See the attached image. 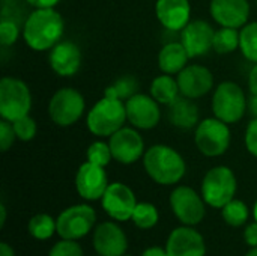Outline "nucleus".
I'll return each instance as SVG.
<instances>
[{
  "label": "nucleus",
  "mask_w": 257,
  "mask_h": 256,
  "mask_svg": "<svg viewBox=\"0 0 257 256\" xmlns=\"http://www.w3.org/2000/svg\"><path fill=\"white\" fill-rule=\"evenodd\" d=\"M236 177L227 166H215L205 175L202 181V198L214 208H223L236 193Z\"/></svg>",
  "instance_id": "nucleus-6"
},
{
  "label": "nucleus",
  "mask_w": 257,
  "mask_h": 256,
  "mask_svg": "<svg viewBox=\"0 0 257 256\" xmlns=\"http://www.w3.org/2000/svg\"><path fill=\"white\" fill-rule=\"evenodd\" d=\"M239 50L247 60L257 63V21L247 23L241 29Z\"/></svg>",
  "instance_id": "nucleus-26"
},
{
  "label": "nucleus",
  "mask_w": 257,
  "mask_h": 256,
  "mask_svg": "<svg viewBox=\"0 0 257 256\" xmlns=\"http://www.w3.org/2000/svg\"><path fill=\"white\" fill-rule=\"evenodd\" d=\"M143 166L148 175L161 186H173L179 183L187 172V164L182 155L176 149L161 143L146 149Z\"/></svg>",
  "instance_id": "nucleus-2"
},
{
  "label": "nucleus",
  "mask_w": 257,
  "mask_h": 256,
  "mask_svg": "<svg viewBox=\"0 0 257 256\" xmlns=\"http://www.w3.org/2000/svg\"><path fill=\"white\" fill-rule=\"evenodd\" d=\"M169 256H205L206 247L203 237L190 226L176 228L166 244Z\"/></svg>",
  "instance_id": "nucleus-20"
},
{
  "label": "nucleus",
  "mask_w": 257,
  "mask_h": 256,
  "mask_svg": "<svg viewBox=\"0 0 257 256\" xmlns=\"http://www.w3.org/2000/svg\"><path fill=\"white\" fill-rule=\"evenodd\" d=\"M209 12L220 27L242 29L250 18L248 0H211Z\"/></svg>",
  "instance_id": "nucleus-17"
},
{
  "label": "nucleus",
  "mask_w": 257,
  "mask_h": 256,
  "mask_svg": "<svg viewBox=\"0 0 257 256\" xmlns=\"http://www.w3.org/2000/svg\"><path fill=\"white\" fill-rule=\"evenodd\" d=\"M26 2L35 9H47V8H54L60 0H26Z\"/></svg>",
  "instance_id": "nucleus-38"
},
{
  "label": "nucleus",
  "mask_w": 257,
  "mask_h": 256,
  "mask_svg": "<svg viewBox=\"0 0 257 256\" xmlns=\"http://www.w3.org/2000/svg\"><path fill=\"white\" fill-rule=\"evenodd\" d=\"M253 216H254V220L257 222V201L256 204H254V208H253Z\"/></svg>",
  "instance_id": "nucleus-45"
},
{
  "label": "nucleus",
  "mask_w": 257,
  "mask_h": 256,
  "mask_svg": "<svg viewBox=\"0 0 257 256\" xmlns=\"http://www.w3.org/2000/svg\"><path fill=\"white\" fill-rule=\"evenodd\" d=\"M93 247L101 256H123L128 247L125 232L116 223L105 222L93 232Z\"/></svg>",
  "instance_id": "nucleus-19"
},
{
  "label": "nucleus",
  "mask_w": 257,
  "mask_h": 256,
  "mask_svg": "<svg viewBox=\"0 0 257 256\" xmlns=\"http://www.w3.org/2000/svg\"><path fill=\"white\" fill-rule=\"evenodd\" d=\"M155 14L166 29L181 32L191 21V3L190 0H157Z\"/></svg>",
  "instance_id": "nucleus-21"
},
{
  "label": "nucleus",
  "mask_w": 257,
  "mask_h": 256,
  "mask_svg": "<svg viewBox=\"0 0 257 256\" xmlns=\"http://www.w3.org/2000/svg\"><path fill=\"white\" fill-rule=\"evenodd\" d=\"M101 201L105 213L119 222H126L133 219V213L137 207L134 192L122 183L108 184Z\"/></svg>",
  "instance_id": "nucleus-13"
},
{
  "label": "nucleus",
  "mask_w": 257,
  "mask_h": 256,
  "mask_svg": "<svg viewBox=\"0 0 257 256\" xmlns=\"http://www.w3.org/2000/svg\"><path fill=\"white\" fill-rule=\"evenodd\" d=\"M95 222L96 214L90 205H74L62 211L57 217V234L65 240H80L92 231Z\"/></svg>",
  "instance_id": "nucleus-9"
},
{
  "label": "nucleus",
  "mask_w": 257,
  "mask_h": 256,
  "mask_svg": "<svg viewBox=\"0 0 257 256\" xmlns=\"http://www.w3.org/2000/svg\"><path fill=\"white\" fill-rule=\"evenodd\" d=\"M125 103L117 98L102 97L92 106L86 116L89 131L96 137H111L126 122Z\"/></svg>",
  "instance_id": "nucleus-3"
},
{
  "label": "nucleus",
  "mask_w": 257,
  "mask_h": 256,
  "mask_svg": "<svg viewBox=\"0 0 257 256\" xmlns=\"http://www.w3.org/2000/svg\"><path fill=\"white\" fill-rule=\"evenodd\" d=\"M15 139H17V136H15L14 127H12V122L2 119L0 121V149L3 152H6L14 145Z\"/></svg>",
  "instance_id": "nucleus-35"
},
{
  "label": "nucleus",
  "mask_w": 257,
  "mask_h": 256,
  "mask_svg": "<svg viewBox=\"0 0 257 256\" xmlns=\"http://www.w3.org/2000/svg\"><path fill=\"white\" fill-rule=\"evenodd\" d=\"M244 238L245 243L251 247H257V222L248 225L244 231Z\"/></svg>",
  "instance_id": "nucleus-37"
},
{
  "label": "nucleus",
  "mask_w": 257,
  "mask_h": 256,
  "mask_svg": "<svg viewBox=\"0 0 257 256\" xmlns=\"http://www.w3.org/2000/svg\"><path fill=\"white\" fill-rule=\"evenodd\" d=\"M176 80L181 95L191 100L205 97L214 88V75L211 69L199 63L187 65L179 74H176Z\"/></svg>",
  "instance_id": "nucleus-14"
},
{
  "label": "nucleus",
  "mask_w": 257,
  "mask_h": 256,
  "mask_svg": "<svg viewBox=\"0 0 257 256\" xmlns=\"http://www.w3.org/2000/svg\"><path fill=\"white\" fill-rule=\"evenodd\" d=\"M12 127H14L17 139L21 140V142H29V140L35 139L36 131H38V125H36L35 119L32 116H29V115L14 121Z\"/></svg>",
  "instance_id": "nucleus-32"
},
{
  "label": "nucleus",
  "mask_w": 257,
  "mask_h": 256,
  "mask_svg": "<svg viewBox=\"0 0 257 256\" xmlns=\"http://www.w3.org/2000/svg\"><path fill=\"white\" fill-rule=\"evenodd\" d=\"M29 232L36 240H48L57 232V225L48 214H36L29 222Z\"/></svg>",
  "instance_id": "nucleus-28"
},
{
  "label": "nucleus",
  "mask_w": 257,
  "mask_h": 256,
  "mask_svg": "<svg viewBox=\"0 0 257 256\" xmlns=\"http://www.w3.org/2000/svg\"><path fill=\"white\" fill-rule=\"evenodd\" d=\"M0 256H15L14 249L6 244V243H0Z\"/></svg>",
  "instance_id": "nucleus-42"
},
{
  "label": "nucleus",
  "mask_w": 257,
  "mask_h": 256,
  "mask_svg": "<svg viewBox=\"0 0 257 256\" xmlns=\"http://www.w3.org/2000/svg\"><path fill=\"white\" fill-rule=\"evenodd\" d=\"M98 256H101V255H98Z\"/></svg>",
  "instance_id": "nucleus-46"
},
{
  "label": "nucleus",
  "mask_w": 257,
  "mask_h": 256,
  "mask_svg": "<svg viewBox=\"0 0 257 256\" xmlns=\"http://www.w3.org/2000/svg\"><path fill=\"white\" fill-rule=\"evenodd\" d=\"M190 54L182 42H169L158 53V66L164 74H179L190 60Z\"/></svg>",
  "instance_id": "nucleus-22"
},
{
  "label": "nucleus",
  "mask_w": 257,
  "mask_h": 256,
  "mask_svg": "<svg viewBox=\"0 0 257 256\" xmlns=\"http://www.w3.org/2000/svg\"><path fill=\"white\" fill-rule=\"evenodd\" d=\"M214 50L218 54H229L239 50V29L220 27L215 30Z\"/></svg>",
  "instance_id": "nucleus-25"
},
{
  "label": "nucleus",
  "mask_w": 257,
  "mask_h": 256,
  "mask_svg": "<svg viewBox=\"0 0 257 256\" xmlns=\"http://www.w3.org/2000/svg\"><path fill=\"white\" fill-rule=\"evenodd\" d=\"M123 256H125V255H123Z\"/></svg>",
  "instance_id": "nucleus-47"
},
{
  "label": "nucleus",
  "mask_w": 257,
  "mask_h": 256,
  "mask_svg": "<svg viewBox=\"0 0 257 256\" xmlns=\"http://www.w3.org/2000/svg\"><path fill=\"white\" fill-rule=\"evenodd\" d=\"M48 256H83V250H81L80 244L75 243V240L62 238V241H59L53 246Z\"/></svg>",
  "instance_id": "nucleus-34"
},
{
  "label": "nucleus",
  "mask_w": 257,
  "mask_h": 256,
  "mask_svg": "<svg viewBox=\"0 0 257 256\" xmlns=\"http://www.w3.org/2000/svg\"><path fill=\"white\" fill-rule=\"evenodd\" d=\"M205 199L200 198L191 187L181 186L176 187L170 195V205L184 225H197L205 217Z\"/></svg>",
  "instance_id": "nucleus-11"
},
{
  "label": "nucleus",
  "mask_w": 257,
  "mask_h": 256,
  "mask_svg": "<svg viewBox=\"0 0 257 256\" xmlns=\"http://www.w3.org/2000/svg\"><path fill=\"white\" fill-rule=\"evenodd\" d=\"M63 32L65 21L54 8L35 9L24 21L23 38L32 50L45 51L60 42Z\"/></svg>",
  "instance_id": "nucleus-1"
},
{
  "label": "nucleus",
  "mask_w": 257,
  "mask_h": 256,
  "mask_svg": "<svg viewBox=\"0 0 257 256\" xmlns=\"http://www.w3.org/2000/svg\"><path fill=\"white\" fill-rule=\"evenodd\" d=\"M126 119L139 130H152L160 124L161 110L160 103L146 94H136L125 101Z\"/></svg>",
  "instance_id": "nucleus-10"
},
{
  "label": "nucleus",
  "mask_w": 257,
  "mask_h": 256,
  "mask_svg": "<svg viewBox=\"0 0 257 256\" xmlns=\"http://www.w3.org/2000/svg\"><path fill=\"white\" fill-rule=\"evenodd\" d=\"M142 256H169L167 255V250L166 249H161V247H149L148 250L143 252Z\"/></svg>",
  "instance_id": "nucleus-41"
},
{
  "label": "nucleus",
  "mask_w": 257,
  "mask_h": 256,
  "mask_svg": "<svg viewBox=\"0 0 257 256\" xmlns=\"http://www.w3.org/2000/svg\"><path fill=\"white\" fill-rule=\"evenodd\" d=\"M75 187L78 195L86 201L101 199L108 187L105 167L90 161L83 163L75 175Z\"/></svg>",
  "instance_id": "nucleus-15"
},
{
  "label": "nucleus",
  "mask_w": 257,
  "mask_h": 256,
  "mask_svg": "<svg viewBox=\"0 0 257 256\" xmlns=\"http://www.w3.org/2000/svg\"><path fill=\"white\" fill-rule=\"evenodd\" d=\"M81 50L72 41H60L51 50L48 62L51 69L60 77H72L81 68Z\"/></svg>",
  "instance_id": "nucleus-18"
},
{
  "label": "nucleus",
  "mask_w": 257,
  "mask_h": 256,
  "mask_svg": "<svg viewBox=\"0 0 257 256\" xmlns=\"http://www.w3.org/2000/svg\"><path fill=\"white\" fill-rule=\"evenodd\" d=\"M248 89L251 95H257V63H254L248 74Z\"/></svg>",
  "instance_id": "nucleus-39"
},
{
  "label": "nucleus",
  "mask_w": 257,
  "mask_h": 256,
  "mask_svg": "<svg viewBox=\"0 0 257 256\" xmlns=\"http://www.w3.org/2000/svg\"><path fill=\"white\" fill-rule=\"evenodd\" d=\"M113 160L122 164H133L145 155V140L134 128L122 127L108 140Z\"/></svg>",
  "instance_id": "nucleus-12"
},
{
  "label": "nucleus",
  "mask_w": 257,
  "mask_h": 256,
  "mask_svg": "<svg viewBox=\"0 0 257 256\" xmlns=\"http://www.w3.org/2000/svg\"><path fill=\"white\" fill-rule=\"evenodd\" d=\"M245 146L247 151L257 158V118H254L245 130Z\"/></svg>",
  "instance_id": "nucleus-36"
},
{
  "label": "nucleus",
  "mask_w": 257,
  "mask_h": 256,
  "mask_svg": "<svg viewBox=\"0 0 257 256\" xmlns=\"http://www.w3.org/2000/svg\"><path fill=\"white\" fill-rule=\"evenodd\" d=\"M151 95L164 106H170L181 97L178 80L170 74H161L151 83Z\"/></svg>",
  "instance_id": "nucleus-24"
},
{
  "label": "nucleus",
  "mask_w": 257,
  "mask_h": 256,
  "mask_svg": "<svg viewBox=\"0 0 257 256\" xmlns=\"http://www.w3.org/2000/svg\"><path fill=\"white\" fill-rule=\"evenodd\" d=\"M223 219L227 225L238 228L242 226L247 220H248V207L245 205V202L238 201V199H232L229 204H226L223 208Z\"/></svg>",
  "instance_id": "nucleus-29"
},
{
  "label": "nucleus",
  "mask_w": 257,
  "mask_h": 256,
  "mask_svg": "<svg viewBox=\"0 0 257 256\" xmlns=\"http://www.w3.org/2000/svg\"><path fill=\"white\" fill-rule=\"evenodd\" d=\"M84 97L72 88H62L54 92L48 103V116L59 127H71L84 113Z\"/></svg>",
  "instance_id": "nucleus-8"
},
{
  "label": "nucleus",
  "mask_w": 257,
  "mask_h": 256,
  "mask_svg": "<svg viewBox=\"0 0 257 256\" xmlns=\"http://www.w3.org/2000/svg\"><path fill=\"white\" fill-rule=\"evenodd\" d=\"M169 107V118L175 127L181 130H191L199 125V107L191 98L179 97Z\"/></svg>",
  "instance_id": "nucleus-23"
},
{
  "label": "nucleus",
  "mask_w": 257,
  "mask_h": 256,
  "mask_svg": "<svg viewBox=\"0 0 257 256\" xmlns=\"http://www.w3.org/2000/svg\"><path fill=\"white\" fill-rule=\"evenodd\" d=\"M247 110L253 116V119L257 118V95H251L247 101Z\"/></svg>",
  "instance_id": "nucleus-40"
},
{
  "label": "nucleus",
  "mask_w": 257,
  "mask_h": 256,
  "mask_svg": "<svg viewBox=\"0 0 257 256\" xmlns=\"http://www.w3.org/2000/svg\"><path fill=\"white\" fill-rule=\"evenodd\" d=\"M214 27L203 20L190 21L181 30V42L188 51L190 57H200L214 50Z\"/></svg>",
  "instance_id": "nucleus-16"
},
{
  "label": "nucleus",
  "mask_w": 257,
  "mask_h": 256,
  "mask_svg": "<svg viewBox=\"0 0 257 256\" xmlns=\"http://www.w3.org/2000/svg\"><path fill=\"white\" fill-rule=\"evenodd\" d=\"M133 222L140 229H151L158 223V210L155 205L142 202L137 204L134 213H133Z\"/></svg>",
  "instance_id": "nucleus-30"
},
{
  "label": "nucleus",
  "mask_w": 257,
  "mask_h": 256,
  "mask_svg": "<svg viewBox=\"0 0 257 256\" xmlns=\"http://www.w3.org/2000/svg\"><path fill=\"white\" fill-rule=\"evenodd\" d=\"M86 157H87V161L95 163L102 167H105L113 160L110 145L102 140H96V142L90 143V146L86 151Z\"/></svg>",
  "instance_id": "nucleus-31"
},
{
  "label": "nucleus",
  "mask_w": 257,
  "mask_h": 256,
  "mask_svg": "<svg viewBox=\"0 0 257 256\" xmlns=\"http://www.w3.org/2000/svg\"><path fill=\"white\" fill-rule=\"evenodd\" d=\"M139 89V83L134 77L131 75H125L117 78L113 84L107 86L104 91V97H110V98H117V100H128L133 95L137 94Z\"/></svg>",
  "instance_id": "nucleus-27"
},
{
  "label": "nucleus",
  "mask_w": 257,
  "mask_h": 256,
  "mask_svg": "<svg viewBox=\"0 0 257 256\" xmlns=\"http://www.w3.org/2000/svg\"><path fill=\"white\" fill-rule=\"evenodd\" d=\"M245 256H257V247H253V249H251V250H250V252H248Z\"/></svg>",
  "instance_id": "nucleus-44"
},
{
  "label": "nucleus",
  "mask_w": 257,
  "mask_h": 256,
  "mask_svg": "<svg viewBox=\"0 0 257 256\" xmlns=\"http://www.w3.org/2000/svg\"><path fill=\"white\" fill-rule=\"evenodd\" d=\"M20 36V27L14 20L3 18L0 23V44L3 47H9L17 42Z\"/></svg>",
  "instance_id": "nucleus-33"
},
{
  "label": "nucleus",
  "mask_w": 257,
  "mask_h": 256,
  "mask_svg": "<svg viewBox=\"0 0 257 256\" xmlns=\"http://www.w3.org/2000/svg\"><path fill=\"white\" fill-rule=\"evenodd\" d=\"M5 222H6V208H5V205L2 204V205H0V228L5 226Z\"/></svg>",
  "instance_id": "nucleus-43"
},
{
  "label": "nucleus",
  "mask_w": 257,
  "mask_h": 256,
  "mask_svg": "<svg viewBox=\"0 0 257 256\" xmlns=\"http://www.w3.org/2000/svg\"><path fill=\"white\" fill-rule=\"evenodd\" d=\"M232 140V133L229 124L218 118H206L199 122L194 133V142L197 149L206 157L223 155Z\"/></svg>",
  "instance_id": "nucleus-7"
},
{
  "label": "nucleus",
  "mask_w": 257,
  "mask_h": 256,
  "mask_svg": "<svg viewBox=\"0 0 257 256\" xmlns=\"http://www.w3.org/2000/svg\"><path fill=\"white\" fill-rule=\"evenodd\" d=\"M247 97L235 81L220 83L212 95V113L215 118L232 125L239 122L247 112Z\"/></svg>",
  "instance_id": "nucleus-4"
},
{
  "label": "nucleus",
  "mask_w": 257,
  "mask_h": 256,
  "mask_svg": "<svg viewBox=\"0 0 257 256\" xmlns=\"http://www.w3.org/2000/svg\"><path fill=\"white\" fill-rule=\"evenodd\" d=\"M32 109V94L29 86L14 77H3L0 80V116L14 122Z\"/></svg>",
  "instance_id": "nucleus-5"
}]
</instances>
